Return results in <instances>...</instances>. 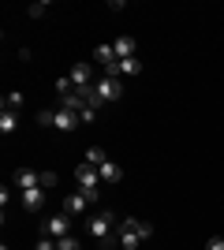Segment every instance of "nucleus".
<instances>
[{
  "instance_id": "obj_9",
  "label": "nucleus",
  "mask_w": 224,
  "mask_h": 250,
  "mask_svg": "<svg viewBox=\"0 0 224 250\" xmlns=\"http://www.w3.org/2000/svg\"><path fill=\"white\" fill-rule=\"evenodd\" d=\"M79 124H82V120H79V112H71V108H56V120H53L56 131H75Z\"/></svg>"
},
{
  "instance_id": "obj_17",
  "label": "nucleus",
  "mask_w": 224,
  "mask_h": 250,
  "mask_svg": "<svg viewBox=\"0 0 224 250\" xmlns=\"http://www.w3.org/2000/svg\"><path fill=\"white\" fill-rule=\"evenodd\" d=\"M15 127H19V120H15V112H8V108H4V112H0V131H4V135H11Z\"/></svg>"
},
{
  "instance_id": "obj_11",
  "label": "nucleus",
  "mask_w": 224,
  "mask_h": 250,
  "mask_svg": "<svg viewBox=\"0 0 224 250\" xmlns=\"http://www.w3.org/2000/svg\"><path fill=\"white\" fill-rule=\"evenodd\" d=\"M97 172H101V183H120V179H123V168L112 165V161H105V165L97 168Z\"/></svg>"
},
{
  "instance_id": "obj_7",
  "label": "nucleus",
  "mask_w": 224,
  "mask_h": 250,
  "mask_svg": "<svg viewBox=\"0 0 224 250\" xmlns=\"http://www.w3.org/2000/svg\"><path fill=\"white\" fill-rule=\"evenodd\" d=\"M67 79H71V86H75V90H79V86L97 83V79H94V67H90V63H75L71 71H67Z\"/></svg>"
},
{
  "instance_id": "obj_16",
  "label": "nucleus",
  "mask_w": 224,
  "mask_h": 250,
  "mask_svg": "<svg viewBox=\"0 0 224 250\" xmlns=\"http://www.w3.org/2000/svg\"><path fill=\"white\" fill-rule=\"evenodd\" d=\"M60 108H71V112H82L86 108V101L79 94H67V97H60Z\"/></svg>"
},
{
  "instance_id": "obj_19",
  "label": "nucleus",
  "mask_w": 224,
  "mask_h": 250,
  "mask_svg": "<svg viewBox=\"0 0 224 250\" xmlns=\"http://www.w3.org/2000/svg\"><path fill=\"white\" fill-rule=\"evenodd\" d=\"M53 120H56V108H41L38 112V124L41 127H53Z\"/></svg>"
},
{
  "instance_id": "obj_8",
  "label": "nucleus",
  "mask_w": 224,
  "mask_h": 250,
  "mask_svg": "<svg viewBox=\"0 0 224 250\" xmlns=\"http://www.w3.org/2000/svg\"><path fill=\"white\" fill-rule=\"evenodd\" d=\"M86 209H90V198H86L82 190H79V194H64V213L67 217H79V213H86Z\"/></svg>"
},
{
  "instance_id": "obj_1",
  "label": "nucleus",
  "mask_w": 224,
  "mask_h": 250,
  "mask_svg": "<svg viewBox=\"0 0 224 250\" xmlns=\"http://www.w3.org/2000/svg\"><path fill=\"white\" fill-rule=\"evenodd\" d=\"M149 235H153V224H146V220H139V217H127V220H120V247L123 250H135L139 243H146Z\"/></svg>"
},
{
  "instance_id": "obj_20",
  "label": "nucleus",
  "mask_w": 224,
  "mask_h": 250,
  "mask_svg": "<svg viewBox=\"0 0 224 250\" xmlns=\"http://www.w3.org/2000/svg\"><path fill=\"white\" fill-rule=\"evenodd\" d=\"M56 94H60V97L75 94V86H71V79H56Z\"/></svg>"
},
{
  "instance_id": "obj_25",
  "label": "nucleus",
  "mask_w": 224,
  "mask_h": 250,
  "mask_svg": "<svg viewBox=\"0 0 224 250\" xmlns=\"http://www.w3.org/2000/svg\"><path fill=\"white\" fill-rule=\"evenodd\" d=\"M205 250H224V239H221V235H213V239L205 243Z\"/></svg>"
},
{
  "instance_id": "obj_6",
  "label": "nucleus",
  "mask_w": 224,
  "mask_h": 250,
  "mask_svg": "<svg viewBox=\"0 0 224 250\" xmlns=\"http://www.w3.org/2000/svg\"><path fill=\"white\" fill-rule=\"evenodd\" d=\"M11 183L19 190H30V187H41V176L34 172V168H15V176H11Z\"/></svg>"
},
{
  "instance_id": "obj_5",
  "label": "nucleus",
  "mask_w": 224,
  "mask_h": 250,
  "mask_svg": "<svg viewBox=\"0 0 224 250\" xmlns=\"http://www.w3.org/2000/svg\"><path fill=\"white\" fill-rule=\"evenodd\" d=\"M41 235H53V239H64V235H71V220H67V213H56V217L41 220Z\"/></svg>"
},
{
  "instance_id": "obj_14",
  "label": "nucleus",
  "mask_w": 224,
  "mask_h": 250,
  "mask_svg": "<svg viewBox=\"0 0 224 250\" xmlns=\"http://www.w3.org/2000/svg\"><path fill=\"white\" fill-rule=\"evenodd\" d=\"M105 161H108V157H105V149H101V146H90V149H86V165L101 168V165H105Z\"/></svg>"
},
{
  "instance_id": "obj_12",
  "label": "nucleus",
  "mask_w": 224,
  "mask_h": 250,
  "mask_svg": "<svg viewBox=\"0 0 224 250\" xmlns=\"http://www.w3.org/2000/svg\"><path fill=\"white\" fill-rule=\"evenodd\" d=\"M112 49H116L120 60H131V56H135V38H116V42H112Z\"/></svg>"
},
{
  "instance_id": "obj_18",
  "label": "nucleus",
  "mask_w": 224,
  "mask_h": 250,
  "mask_svg": "<svg viewBox=\"0 0 224 250\" xmlns=\"http://www.w3.org/2000/svg\"><path fill=\"white\" fill-rule=\"evenodd\" d=\"M56 250H82V243L75 235H64V239H56Z\"/></svg>"
},
{
  "instance_id": "obj_23",
  "label": "nucleus",
  "mask_w": 224,
  "mask_h": 250,
  "mask_svg": "<svg viewBox=\"0 0 224 250\" xmlns=\"http://www.w3.org/2000/svg\"><path fill=\"white\" fill-rule=\"evenodd\" d=\"M45 11H49V4H30V15H34V19H41Z\"/></svg>"
},
{
  "instance_id": "obj_15",
  "label": "nucleus",
  "mask_w": 224,
  "mask_h": 250,
  "mask_svg": "<svg viewBox=\"0 0 224 250\" xmlns=\"http://www.w3.org/2000/svg\"><path fill=\"white\" fill-rule=\"evenodd\" d=\"M22 101H26V97H22V90H11V94L4 97V108H8V112H19Z\"/></svg>"
},
{
  "instance_id": "obj_3",
  "label": "nucleus",
  "mask_w": 224,
  "mask_h": 250,
  "mask_svg": "<svg viewBox=\"0 0 224 250\" xmlns=\"http://www.w3.org/2000/svg\"><path fill=\"white\" fill-rule=\"evenodd\" d=\"M75 183H79V190H82L86 198H90V206H94L97 194H101V190H97V183H101V172H97L94 165H86V161H82V165L75 168Z\"/></svg>"
},
{
  "instance_id": "obj_4",
  "label": "nucleus",
  "mask_w": 224,
  "mask_h": 250,
  "mask_svg": "<svg viewBox=\"0 0 224 250\" xmlns=\"http://www.w3.org/2000/svg\"><path fill=\"white\" fill-rule=\"evenodd\" d=\"M94 90H97V101L105 104V101H116L123 86H120V75H101V79L94 83Z\"/></svg>"
},
{
  "instance_id": "obj_13",
  "label": "nucleus",
  "mask_w": 224,
  "mask_h": 250,
  "mask_svg": "<svg viewBox=\"0 0 224 250\" xmlns=\"http://www.w3.org/2000/svg\"><path fill=\"white\" fill-rule=\"evenodd\" d=\"M116 75H127V79H131V75H142V60H139V56L120 60V63H116Z\"/></svg>"
},
{
  "instance_id": "obj_21",
  "label": "nucleus",
  "mask_w": 224,
  "mask_h": 250,
  "mask_svg": "<svg viewBox=\"0 0 224 250\" xmlns=\"http://www.w3.org/2000/svg\"><path fill=\"white\" fill-rule=\"evenodd\" d=\"M79 120H82V124H94L97 120V104H86L82 112H79Z\"/></svg>"
},
{
  "instance_id": "obj_10",
  "label": "nucleus",
  "mask_w": 224,
  "mask_h": 250,
  "mask_svg": "<svg viewBox=\"0 0 224 250\" xmlns=\"http://www.w3.org/2000/svg\"><path fill=\"white\" fill-rule=\"evenodd\" d=\"M41 206H45V190H38V187L22 190V209H26V213H38Z\"/></svg>"
},
{
  "instance_id": "obj_22",
  "label": "nucleus",
  "mask_w": 224,
  "mask_h": 250,
  "mask_svg": "<svg viewBox=\"0 0 224 250\" xmlns=\"http://www.w3.org/2000/svg\"><path fill=\"white\" fill-rule=\"evenodd\" d=\"M34 250H56V239L53 235H38V247Z\"/></svg>"
},
{
  "instance_id": "obj_2",
  "label": "nucleus",
  "mask_w": 224,
  "mask_h": 250,
  "mask_svg": "<svg viewBox=\"0 0 224 250\" xmlns=\"http://www.w3.org/2000/svg\"><path fill=\"white\" fill-rule=\"evenodd\" d=\"M116 224H120L116 213H108V209H105V213H97V217L86 220V231H90V235H94L101 247H108V243L116 239V235H112V231H116Z\"/></svg>"
},
{
  "instance_id": "obj_24",
  "label": "nucleus",
  "mask_w": 224,
  "mask_h": 250,
  "mask_svg": "<svg viewBox=\"0 0 224 250\" xmlns=\"http://www.w3.org/2000/svg\"><path fill=\"white\" fill-rule=\"evenodd\" d=\"M41 187H56V172H41Z\"/></svg>"
}]
</instances>
